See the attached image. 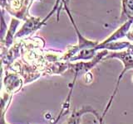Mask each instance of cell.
Here are the masks:
<instances>
[{
	"label": "cell",
	"instance_id": "obj_1",
	"mask_svg": "<svg viewBox=\"0 0 133 124\" xmlns=\"http://www.w3.org/2000/svg\"><path fill=\"white\" fill-rule=\"evenodd\" d=\"M124 13L127 18H133V0H124Z\"/></svg>",
	"mask_w": 133,
	"mask_h": 124
},
{
	"label": "cell",
	"instance_id": "obj_2",
	"mask_svg": "<svg viewBox=\"0 0 133 124\" xmlns=\"http://www.w3.org/2000/svg\"><path fill=\"white\" fill-rule=\"evenodd\" d=\"M2 124H4V122H3H3H2Z\"/></svg>",
	"mask_w": 133,
	"mask_h": 124
}]
</instances>
